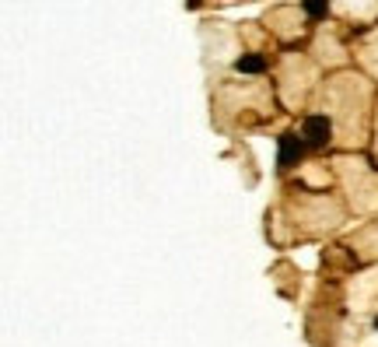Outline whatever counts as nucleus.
<instances>
[{
	"instance_id": "f257e3e1",
	"label": "nucleus",
	"mask_w": 378,
	"mask_h": 347,
	"mask_svg": "<svg viewBox=\"0 0 378 347\" xmlns=\"http://www.w3.org/2000/svg\"><path fill=\"white\" fill-rule=\"evenodd\" d=\"M305 137H298V134H284L280 141H277V165L280 169H294L298 162H301V155H305Z\"/></svg>"
},
{
	"instance_id": "f03ea898",
	"label": "nucleus",
	"mask_w": 378,
	"mask_h": 347,
	"mask_svg": "<svg viewBox=\"0 0 378 347\" xmlns=\"http://www.w3.org/2000/svg\"><path fill=\"white\" fill-rule=\"evenodd\" d=\"M301 137H305L308 148H326L329 137H333V123H329V116H308L305 127H301Z\"/></svg>"
},
{
	"instance_id": "7ed1b4c3",
	"label": "nucleus",
	"mask_w": 378,
	"mask_h": 347,
	"mask_svg": "<svg viewBox=\"0 0 378 347\" xmlns=\"http://www.w3.org/2000/svg\"><path fill=\"white\" fill-rule=\"evenodd\" d=\"M235 71H238V74H263V71H266V60H263L259 53H249V57H238V60H235Z\"/></svg>"
},
{
	"instance_id": "20e7f679",
	"label": "nucleus",
	"mask_w": 378,
	"mask_h": 347,
	"mask_svg": "<svg viewBox=\"0 0 378 347\" xmlns=\"http://www.w3.org/2000/svg\"><path fill=\"white\" fill-rule=\"evenodd\" d=\"M305 15L308 18H326L329 15V0H305Z\"/></svg>"
},
{
	"instance_id": "39448f33",
	"label": "nucleus",
	"mask_w": 378,
	"mask_h": 347,
	"mask_svg": "<svg viewBox=\"0 0 378 347\" xmlns=\"http://www.w3.org/2000/svg\"><path fill=\"white\" fill-rule=\"evenodd\" d=\"M375 330H378V316H375Z\"/></svg>"
}]
</instances>
